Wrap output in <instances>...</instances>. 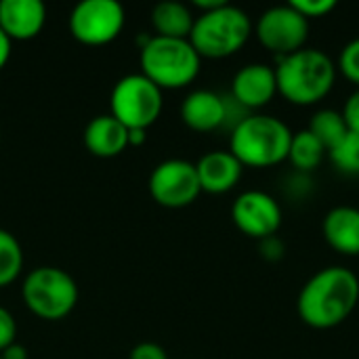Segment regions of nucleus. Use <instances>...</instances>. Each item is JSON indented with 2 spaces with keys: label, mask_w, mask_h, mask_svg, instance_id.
<instances>
[{
  "label": "nucleus",
  "mask_w": 359,
  "mask_h": 359,
  "mask_svg": "<svg viewBox=\"0 0 359 359\" xmlns=\"http://www.w3.org/2000/svg\"><path fill=\"white\" fill-rule=\"evenodd\" d=\"M359 303V278L343 265L316 271L301 288L297 313L313 330H332L345 324Z\"/></svg>",
  "instance_id": "f257e3e1"
},
{
  "label": "nucleus",
  "mask_w": 359,
  "mask_h": 359,
  "mask_svg": "<svg viewBox=\"0 0 359 359\" xmlns=\"http://www.w3.org/2000/svg\"><path fill=\"white\" fill-rule=\"evenodd\" d=\"M278 95L299 107L324 101L337 82V63L320 48L305 46L292 55L280 57L273 65Z\"/></svg>",
  "instance_id": "f03ea898"
},
{
  "label": "nucleus",
  "mask_w": 359,
  "mask_h": 359,
  "mask_svg": "<svg viewBox=\"0 0 359 359\" xmlns=\"http://www.w3.org/2000/svg\"><path fill=\"white\" fill-rule=\"evenodd\" d=\"M290 126L271 114H250L229 133V151L244 168H271L288 160Z\"/></svg>",
  "instance_id": "7ed1b4c3"
},
{
  "label": "nucleus",
  "mask_w": 359,
  "mask_h": 359,
  "mask_svg": "<svg viewBox=\"0 0 359 359\" xmlns=\"http://www.w3.org/2000/svg\"><path fill=\"white\" fill-rule=\"evenodd\" d=\"M141 74L162 90L189 86L202 69V57L189 40L145 36L141 40Z\"/></svg>",
  "instance_id": "20e7f679"
},
{
  "label": "nucleus",
  "mask_w": 359,
  "mask_h": 359,
  "mask_svg": "<svg viewBox=\"0 0 359 359\" xmlns=\"http://www.w3.org/2000/svg\"><path fill=\"white\" fill-rule=\"evenodd\" d=\"M255 23L240 6H223L196 15L189 42L202 59H227L240 53L250 40Z\"/></svg>",
  "instance_id": "39448f33"
},
{
  "label": "nucleus",
  "mask_w": 359,
  "mask_h": 359,
  "mask_svg": "<svg viewBox=\"0 0 359 359\" xmlns=\"http://www.w3.org/2000/svg\"><path fill=\"white\" fill-rule=\"evenodd\" d=\"M21 297L36 318L59 322L78 305V286L74 278L59 267H36L25 276Z\"/></svg>",
  "instance_id": "423d86ee"
},
{
  "label": "nucleus",
  "mask_w": 359,
  "mask_h": 359,
  "mask_svg": "<svg viewBox=\"0 0 359 359\" xmlns=\"http://www.w3.org/2000/svg\"><path fill=\"white\" fill-rule=\"evenodd\" d=\"M149 78L139 74H128L120 78L109 95V114L122 122L128 130H147L154 126L162 114L164 97Z\"/></svg>",
  "instance_id": "0eeeda50"
},
{
  "label": "nucleus",
  "mask_w": 359,
  "mask_h": 359,
  "mask_svg": "<svg viewBox=\"0 0 359 359\" xmlns=\"http://www.w3.org/2000/svg\"><path fill=\"white\" fill-rule=\"evenodd\" d=\"M311 23L297 13L290 4L267 8L255 23L252 34L263 48L273 53L278 59L292 55L307 46Z\"/></svg>",
  "instance_id": "6e6552de"
},
{
  "label": "nucleus",
  "mask_w": 359,
  "mask_h": 359,
  "mask_svg": "<svg viewBox=\"0 0 359 359\" xmlns=\"http://www.w3.org/2000/svg\"><path fill=\"white\" fill-rule=\"evenodd\" d=\"M124 21V6L116 0H82L69 15V32L86 46H103L120 36Z\"/></svg>",
  "instance_id": "1a4fd4ad"
},
{
  "label": "nucleus",
  "mask_w": 359,
  "mask_h": 359,
  "mask_svg": "<svg viewBox=\"0 0 359 359\" xmlns=\"http://www.w3.org/2000/svg\"><path fill=\"white\" fill-rule=\"evenodd\" d=\"M151 198L164 206V208H185L191 206L198 196L202 194L196 164L181 160V158H170L160 162L147 181Z\"/></svg>",
  "instance_id": "9d476101"
},
{
  "label": "nucleus",
  "mask_w": 359,
  "mask_h": 359,
  "mask_svg": "<svg viewBox=\"0 0 359 359\" xmlns=\"http://www.w3.org/2000/svg\"><path fill=\"white\" fill-rule=\"evenodd\" d=\"M282 206L280 202L261 189H248L240 194L231 204L233 225L248 238L261 242L269 236H278L282 227Z\"/></svg>",
  "instance_id": "9b49d317"
},
{
  "label": "nucleus",
  "mask_w": 359,
  "mask_h": 359,
  "mask_svg": "<svg viewBox=\"0 0 359 359\" xmlns=\"http://www.w3.org/2000/svg\"><path fill=\"white\" fill-rule=\"evenodd\" d=\"M229 95L250 114L267 107L278 95V80L273 65L267 63H248L236 72L231 80Z\"/></svg>",
  "instance_id": "f8f14e48"
},
{
  "label": "nucleus",
  "mask_w": 359,
  "mask_h": 359,
  "mask_svg": "<svg viewBox=\"0 0 359 359\" xmlns=\"http://www.w3.org/2000/svg\"><path fill=\"white\" fill-rule=\"evenodd\" d=\"M46 23V6L40 0H0V29L11 42L36 38Z\"/></svg>",
  "instance_id": "ddd939ff"
},
{
  "label": "nucleus",
  "mask_w": 359,
  "mask_h": 359,
  "mask_svg": "<svg viewBox=\"0 0 359 359\" xmlns=\"http://www.w3.org/2000/svg\"><path fill=\"white\" fill-rule=\"evenodd\" d=\"M196 172L202 191L221 196L231 191L240 183L244 166L229 149H215L204 154L196 162Z\"/></svg>",
  "instance_id": "4468645a"
},
{
  "label": "nucleus",
  "mask_w": 359,
  "mask_h": 359,
  "mask_svg": "<svg viewBox=\"0 0 359 359\" xmlns=\"http://www.w3.org/2000/svg\"><path fill=\"white\" fill-rule=\"evenodd\" d=\"M181 120L196 133H212L225 128V95L198 88L181 103Z\"/></svg>",
  "instance_id": "2eb2a0df"
},
{
  "label": "nucleus",
  "mask_w": 359,
  "mask_h": 359,
  "mask_svg": "<svg viewBox=\"0 0 359 359\" xmlns=\"http://www.w3.org/2000/svg\"><path fill=\"white\" fill-rule=\"evenodd\" d=\"M322 236L334 252L359 257V208L347 204L330 208L322 221Z\"/></svg>",
  "instance_id": "dca6fc26"
},
{
  "label": "nucleus",
  "mask_w": 359,
  "mask_h": 359,
  "mask_svg": "<svg viewBox=\"0 0 359 359\" xmlns=\"http://www.w3.org/2000/svg\"><path fill=\"white\" fill-rule=\"evenodd\" d=\"M82 141L93 156L116 158L128 147V128L111 114H101L86 124Z\"/></svg>",
  "instance_id": "f3484780"
},
{
  "label": "nucleus",
  "mask_w": 359,
  "mask_h": 359,
  "mask_svg": "<svg viewBox=\"0 0 359 359\" xmlns=\"http://www.w3.org/2000/svg\"><path fill=\"white\" fill-rule=\"evenodd\" d=\"M194 21H196V15L191 13V8L177 0H164L151 8V27L156 32L154 36H160V38L189 40Z\"/></svg>",
  "instance_id": "a211bd4d"
},
{
  "label": "nucleus",
  "mask_w": 359,
  "mask_h": 359,
  "mask_svg": "<svg viewBox=\"0 0 359 359\" xmlns=\"http://www.w3.org/2000/svg\"><path fill=\"white\" fill-rule=\"evenodd\" d=\"M326 156H328V149L307 128L292 135L290 149H288V162L292 164V168L297 172L311 175L313 170H318L322 166Z\"/></svg>",
  "instance_id": "6ab92c4d"
},
{
  "label": "nucleus",
  "mask_w": 359,
  "mask_h": 359,
  "mask_svg": "<svg viewBox=\"0 0 359 359\" xmlns=\"http://www.w3.org/2000/svg\"><path fill=\"white\" fill-rule=\"evenodd\" d=\"M307 130L326 147H334L345 135H347V124H345V118L339 109H330V107H324V109H318L311 120H309V126Z\"/></svg>",
  "instance_id": "aec40b11"
},
{
  "label": "nucleus",
  "mask_w": 359,
  "mask_h": 359,
  "mask_svg": "<svg viewBox=\"0 0 359 359\" xmlns=\"http://www.w3.org/2000/svg\"><path fill=\"white\" fill-rule=\"evenodd\" d=\"M23 269V250L19 240L6 231L0 229V288L11 286Z\"/></svg>",
  "instance_id": "412c9836"
},
{
  "label": "nucleus",
  "mask_w": 359,
  "mask_h": 359,
  "mask_svg": "<svg viewBox=\"0 0 359 359\" xmlns=\"http://www.w3.org/2000/svg\"><path fill=\"white\" fill-rule=\"evenodd\" d=\"M332 166L347 177H359V135L347 130V135L328 149Z\"/></svg>",
  "instance_id": "4be33fe9"
},
{
  "label": "nucleus",
  "mask_w": 359,
  "mask_h": 359,
  "mask_svg": "<svg viewBox=\"0 0 359 359\" xmlns=\"http://www.w3.org/2000/svg\"><path fill=\"white\" fill-rule=\"evenodd\" d=\"M334 63H337V72L345 76L351 84H355V88H359V38L349 40L341 48L339 59Z\"/></svg>",
  "instance_id": "5701e85b"
},
{
  "label": "nucleus",
  "mask_w": 359,
  "mask_h": 359,
  "mask_svg": "<svg viewBox=\"0 0 359 359\" xmlns=\"http://www.w3.org/2000/svg\"><path fill=\"white\" fill-rule=\"evenodd\" d=\"M297 13H301L309 23L313 19H322L337 8V0H292L288 2Z\"/></svg>",
  "instance_id": "b1692460"
},
{
  "label": "nucleus",
  "mask_w": 359,
  "mask_h": 359,
  "mask_svg": "<svg viewBox=\"0 0 359 359\" xmlns=\"http://www.w3.org/2000/svg\"><path fill=\"white\" fill-rule=\"evenodd\" d=\"M259 255L269 263H278L286 255V244L280 236H269L259 242Z\"/></svg>",
  "instance_id": "393cba45"
},
{
  "label": "nucleus",
  "mask_w": 359,
  "mask_h": 359,
  "mask_svg": "<svg viewBox=\"0 0 359 359\" xmlns=\"http://www.w3.org/2000/svg\"><path fill=\"white\" fill-rule=\"evenodd\" d=\"M284 189L290 198H305L311 189H313V181L309 179V175L303 172H292L286 181H284Z\"/></svg>",
  "instance_id": "a878e982"
},
{
  "label": "nucleus",
  "mask_w": 359,
  "mask_h": 359,
  "mask_svg": "<svg viewBox=\"0 0 359 359\" xmlns=\"http://www.w3.org/2000/svg\"><path fill=\"white\" fill-rule=\"evenodd\" d=\"M15 339H17V322L8 309L0 307V353L13 343H17Z\"/></svg>",
  "instance_id": "bb28decb"
},
{
  "label": "nucleus",
  "mask_w": 359,
  "mask_h": 359,
  "mask_svg": "<svg viewBox=\"0 0 359 359\" xmlns=\"http://www.w3.org/2000/svg\"><path fill=\"white\" fill-rule=\"evenodd\" d=\"M341 114H343V118H345L347 130L358 133L359 135V88H355V90L347 97V101H345Z\"/></svg>",
  "instance_id": "cd10ccee"
},
{
  "label": "nucleus",
  "mask_w": 359,
  "mask_h": 359,
  "mask_svg": "<svg viewBox=\"0 0 359 359\" xmlns=\"http://www.w3.org/2000/svg\"><path fill=\"white\" fill-rule=\"evenodd\" d=\"M128 359H168V353L158 343H139L128 353Z\"/></svg>",
  "instance_id": "c85d7f7f"
},
{
  "label": "nucleus",
  "mask_w": 359,
  "mask_h": 359,
  "mask_svg": "<svg viewBox=\"0 0 359 359\" xmlns=\"http://www.w3.org/2000/svg\"><path fill=\"white\" fill-rule=\"evenodd\" d=\"M11 48H13V42H11L8 36L0 29V72L4 69V65H6L8 59H11Z\"/></svg>",
  "instance_id": "c756f323"
},
{
  "label": "nucleus",
  "mask_w": 359,
  "mask_h": 359,
  "mask_svg": "<svg viewBox=\"0 0 359 359\" xmlns=\"http://www.w3.org/2000/svg\"><path fill=\"white\" fill-rule=\"evenodd\" d=\"M0 359H27V349L19 343H13L0 353Z\"/></svg>",
  "instance_id": "7c9ffc66"
},
{
  "label": "nucleus",
  "mask_w": 359,
  "mask_h": 359,
  "mask_svg": "<svg viewBox=\"0 0 359 359\" xmlns=\"http://www.w3.org/2000/svg\"><path fill=\"white\" fill-rule=\"evenodd\" d=\"M223 4H225V0H194V8H198L200 13L215 11V8H219Z\"/></svg>",
  "instance_id": "2f4dec72"
},
{
  "label": "nucleus",
  "mask_w": 359,
  "mask_h": 359,
  "mask_svg": "<svg viewBox=\"0 0 359 359\" xmlns=\"http://www.w3.org/2000/svg\"><path fill=\"white\" fill-rule=\"evenodd\" d=\"M147 130H128V145H135V147H141L145 141H147Z\"/></svg>",
  "instance_id": "473e14b6"
},
{
  "label": "nucleus",
  "mask_w": 359,
  "mask_h": 359,
  "mask_svg": "<svg viewBox=\"0 0 359 359\" xmlns=\"http://www.w3.org/2000/svg\"><path fill=\"white\" fill-rule=\"evenodd\" d=\"M0 143H2V128H0Z\"/></svg>",
  "instance_id": "72a5a7b5"
}]
</instances>
